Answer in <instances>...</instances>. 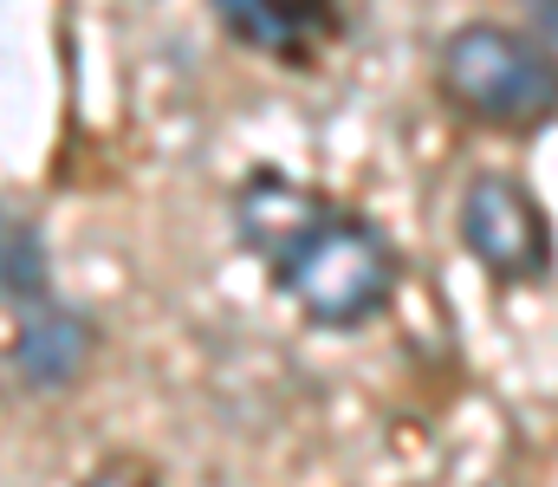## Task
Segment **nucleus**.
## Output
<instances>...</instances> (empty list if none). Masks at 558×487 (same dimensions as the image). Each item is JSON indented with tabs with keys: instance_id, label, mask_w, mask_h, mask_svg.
<instances>
[{
	"instance_id": "f257e3e1",
	"label": "nucleus",
	"mask_w": 558,
	"mask_h": 487,
	"mask_svg": "<svg viewBox=\"0 0 558 487\" xmlns=\"http://www.w3.org/2000/svg\"><path fill=\"white\" fill-rule=\"evenodd\" d=\"M234 228L312 325L351 331V325L377 319L397 287L390 241L364 215L338 208L331 195H318L279 169H254L241 182Z\"/></svg>"
},
{
	"instance_id": "f03ea898",
	"label": "nucleus",
	"mask_w": 558,
	"mask_h": 487,
	"mask_svg": "<svg viewBox=\"0 0 558 487\" xmlns=\"http://www.w3.org/2000/svg\"><path fill=\"white\" fill-rule=\"evenodd\" d=\"M441 92L481 124H539L558 111V59L507 26H461L441 46Z\"/></svg>"
},
{
	"instance_id": "7ed1b4c3",
	"label": "nucleus",
	"mask_w": 558,
	"mask_h": 487,
	"mask_svg": "<svg viewBox=\"0 0 558 487\" xmlns=\"http://www.w3.org/2000/svg\"><path fill=\"white\" fill-rule=\"evenodd\" d=\"M461 241L500 280H539L553 267V221L513 175H474L461 195Z\"/></svg>"
},
{
	"instance_id": "20e7f679",
	"label": "nucleus",
	"mask_w": 558,
	"mask_h": 487,
	"mask_svg": "<svg viewBox=\"0 0 558 487\" xmlns=\"http://www.w3.org/2000/svg\"><path fill=\"white\" fill-rule=\"evenodd\" d=\"M215 13L260 52H299L305 39H325L338 26L331 0H215Z\"/></svg>"
},
{
	"instance_id": "39448f33",
	"label": "nucleus",
	"mask_w": 558,
	"mask_h": 487,
	"mask_svg": "<svg viewBox=\"0 0 558 487\" xmlns=\"http://www.w3.org/2000/svg\"><path fill=\"white\" fill-rule=\"evenodd\" d=\"M85 351H92V325L78 319V313H65V306H33V319L20 331V344H13V364H20V377H33V383H72L78 370H85Z\"/></svg>"
},
{
	"instance_id": "423d86ee",
	"label": "nucleus",
	"mask_w": 558,
	"mask_h": 487,
	"mask_svg": "<svg viewBox=\"0 0 558 487\" xmlns=\"http://www.w3.org/2000/svg\"><path fill=\"white\" fill-rule=\"evenodd\" d=\"M46 293V254H39V234L0 208V300H26L39 306Z\"/></svg>"
},
{
	"instance_id": "0eeeda50",
	"label": "nucleus",
	"mask_w": 558,
	"mask_h": 487,
	"mask_svg": "<svg viewBox=\"0 0 558 487\" xmlns=\"http://www.w3.org/2000/svg\"><path fill=\"white\" fill-rule=\"evenodd\" d=\"M533 20H539V52L558 59V0H533Z\"/></svg>"
},
{
	"instance_id": "6e6552de",
	"label": "nucleus",
	"mask_w": 558,
	"mask_h": 487,
	"mask_svg": "<svg viewBox=\"0 0 558 487\" xmlns=\"http://www.w3.org/2000/svg\"><path fill=\"white\" fill-rule=\"evenodd\" d=\"M85 487H156V482H149L143 468H98Z\"/></svg>"
}]
</instances>
